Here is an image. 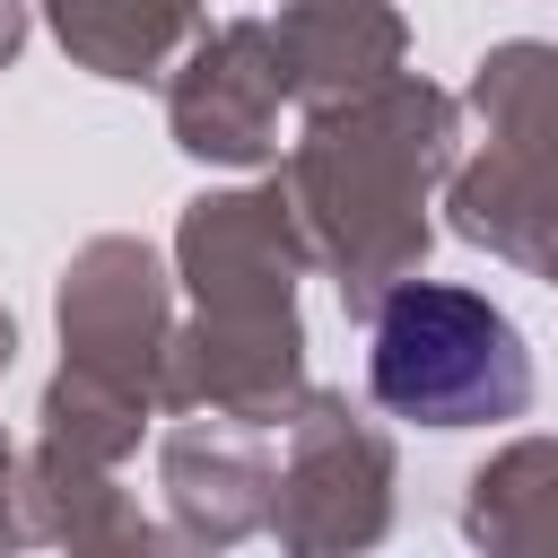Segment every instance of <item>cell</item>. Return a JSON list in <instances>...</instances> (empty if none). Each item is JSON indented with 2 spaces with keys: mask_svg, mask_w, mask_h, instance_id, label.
I'll return each mask as SVG.
<instances>
[{
  "mask_svg": "<svg viewBox=\"0 0 558 558\" xmlns=\"http://www.w3.org/2000/svg\"><path fill=\"white\" fill-rule=\"evenodd\" d=\"M375 401L410 427H497L532 401V349L523 331L471 296V288H401L375 314V349H366Z\"/></svg>",
  "mask_w": 558,
  "mask_h": 558,
  "instance_id": "cell-1",
  "label": "cell"
}]
</instances>
